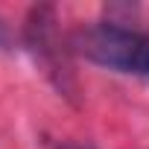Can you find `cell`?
<instances>
[{"instance_id":"3","label":"cell","mask_w":149,"mask_h":149,"mask_svg":"<svg viewBox=\"0 0 149 149\" xmlns=\"http://www.w3.org/2000/svg\"><path fill=\"white\" fill-rule=\"evenodd\" d=\"M12 44H15V38H12V29H9V24L0 18V53H6V50H12Z\"/></svg>"},{"instance_id":"2","label":"cell","mask_w":149,"mask_h":149,"mask_svg":"<svg viewBox=\"0 0 149 149\" xmlns=\"http://www.w3.org/2000/svg\"><path fill=\"white\" fill-rule=\"evenodd\" d=\"M24 41H26L32 58L41 64L44 76L64 97H73V76H70V61H67V56L73 50H70V41L64 44L58 35V15L53 6L29 9L26 24H24Z\"/></svg>"},{"instance_id":"4","label":"cell","mask_w":149,"mask_h":149,"mask_svg":"<svg viewBox=\"0 0 149 149\" xmlns=\"http://www.w3.org/2000/svg\"><path fill=\"white\" fill-rule=\"evenodd\" d=\"M56 149H97V146H91V143H61Z\"/></svg>"},{"instance_id":"1","label":"cell","mask_w":149,"mask_h":149,"mask_svg":"<svg viewBox=\"0 0 149 149\" xmlns=\"http://www.w3.org/2000/svg\"><path fill=\"white\" fill-rule=\"evenodd\" d=\"M70 50L88 61L149 82V35L117 21L88 24L70 35Z\"/></svg>"}]
</instances>
